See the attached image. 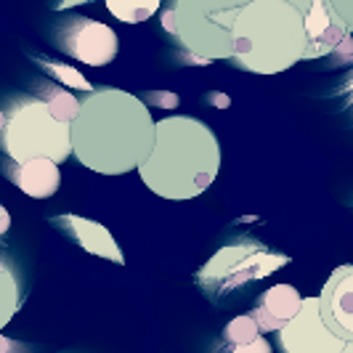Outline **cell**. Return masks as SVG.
Returning a JSON list of instances; mask_svg holds the SVG:
<instances>
[{
  "label": "cell",
  "mask_w": 353,
  "mask_h": 353,
  "mask_svg": "<svg viewBox=\"0 0 353 353\" xmlns=\"http://www.w3.org/2000/svg\"><path fill=\"white\" fill-rule=\"evenodd\" d=\"M19 168L14 170V183L19 192H24L32 199H48L59 192L61 173H59V162L48 157H35L27 162H17Z\"/></svg>",
  "instance_id": "11"
},
{
  "label": "cell",
  "mask_w": 353,
  "mask_h": 353,
  "mask_svg": "<svg viewBox=\"0 0 353 353\" xmlns=\"http://www.w3.org/2000/svg\"><path fill=\"white\" fill-rule=\"evenodd\" d=\"M8 226H11V215H8L6 208H0V236L8 231Z\"/></svg>",
  "instance_id": "22"
},
{
  "label": "cell",
  "mask_w": 353,
  "mask_h": 353,
  "mask_svg": "<svg viewBox=\"0 0 353 353\" xmlns=\"http://www.w3.org/2000/svg\"><path fill=\"white\" fill-rule=\"evenodd\" d=\"M0 268H3V263H0Z\"/></svg>",
  "instance_id": "27"
},
{
  "label": "cell",
  "mask_w": 353,
  "mask_h": 353,
  "mask_svg": "<svg viewBox=\"0 0 353 353\" xmlns=\"http://www.w3.org/2000/svg\"><path fill=\"white\" fill-rule=\"evenodd\" d=\"M301 292L292 284H274L261 295V303L255 305L252 316L258 321L261 332H279L284 324L301 311Z\"/></svg>",
  "instance_id": "9"
},
{
  "label": "cell",
  "mask_w": 353,
  "mask_h": 353,
  "mask_svg": "<svg viewBox=\"0 0 353 353\" xmlns=\"http://www.w3.org/2000/svg\"><path fill=\"white\" fill-rule=\"evenodd\" d=\"M43 101L48 104L53 117H56V120H64V123H72V120L77 117V112H80V104H83L74 93H70V90H64V88H51L46 93Z\"/></svg>",
  "instance_id": "15"
},
{
  "label": "cell",
  "mask_w": 353,
  "mask_h": 353,
  "mask_svg": "<svg viewBox=\"0 0 353 353\" xmlns=\"http://www.w3.org/2000/svg\"><path fill=\"white\" fill-rule=\"evenodd\" d=\"M106 11L123 24H141L159 11L162 0H104Z\"/></svg>",
  "instance_id": "12"
},
{
  "label": "cell",
  "mask_w": 353,
  "mask_h": 353,
  "mask_svg": "<svg viewBox=\"0 0 353 353\" xmlns=\"http://www.w3.org/2000/svg\"><path fill=\"white\" fill-rule=\"evenodd\" d=\"M154 128L146 101L120 88H93L72 120V154L101 176L139 170L154 146Z\"/></svg>",
  "instance_id": "1"
},
{
  "label": "cell",
  "mask_w": 353,
  "mask_h": 353,
  "mask_svg": "<svg viewBox=\"0 0 353 353\" xmlns=\"http://www.w3.org/2000/svg\"><path fill=\"white\" fill-rule=\"evenodd\" d=\"M303 14L287 0H250L234 21L231 59L255 74H279L305 59Z\"/></svg>",
  "instance_id": "3"
},
{
  "label": "cell",
  "mask_w": 353,
  "mask_h": 353,
  "mask_svg": "<svg viewBox=\"0 0 353 353\" xmlns=\"http://www.w3.org/2000/svg\"><path fill=\"white\" fill-rule=\"evenodd\" d=\"M332 56H340V61H343V59H351V56H353V35H351V32H348V35L337 43L335 51H332Z\"/></svg>",
  "instance_id": "20"
},
{
  "label": "cell",
  "mask_w": 353,
  "mask_h": 353,
  "mask_svg": "<svg viewBox=\"0 0 353 353\" xmlns=\"http://www.w3.org/2000/svg\"><path fill=\"white\" fill-rule=\"evenodd\" d=\"M319 311L327 327L343 337L353 340V265H340L330 274L319 292Z\"/></svg>",
  "instance_id": "8"
},
{
  "label": "cell",
  "mask_w": 353,
  "mask_h": 353,
  "mask_svg": "<svg viewBox=\"0 0 353 353\" xmlns=\"http://www.w3.org/2000/svg\"><path fill=\"white\" fill-rule=\"evenodd\" d=\"M284 353H345V340L337 337L319 311V298H303L301 311L279 330Z\"/></svg>",
  "instance_id": "6"
},
{
  "label": "cell",
  "mask_w": 353,
  "mask_h": 353,
  "mask_svg": "<svg viewBox=\"0 0 353 353\" xmlns=\"http://www.w3.org/2000/svg\"><path fill=\"white\" fill-rule=\"evenodd\" d=\"M234 353H271V345H268V340H263V335H258L245 345H236Z\"/></svg>",
  "instance_id": "19"
},
{
  "label": "cell",
  "mask_w": 353,
  "mask_h": 353,
  "mask_svg": "<svg viewBox=\"0 0 353 353\" xmlns=\"http://www.w3.org/2000/svg\"><path fill=\"white\" fill-rule=\"evenodd\" d=\"M61 46L74 61H83L88 67H104L117 56V35L104 21L93 19H74L61 35Z\"/></svg>",
  "instance_id": "7"
},
{
  "label": "cell",
  "mask_w": 353,
  "mask_h": 353,
  "mask_svg": "<svg viewBox=\"0 0 353 353\" xmlns=\"http://www.w3.org/2000/svg\"><path fill=\"white\" fill-rule=\"evenodd\" d=\"M332 11L353 30V0H330Z\"/></svg>",
  "instance_id": "18"
},
{
  "label": "cell",
  "mask_w": 353,
  "mask_h": 353,
  "mask_svg": "<svg viewBox=\"0 0 353 353\" xmlns=\"http://www.w3.org/2000/svg\"><path fill=\"white\" fill-rule=\"evenodd\" d=\"M287 3H292V6H295V8H298V11L303 14V11H305V8H308L314 0H287Z\"/></svg>",
  "instance_id": "24"
},
{
  "label": "cell",
  "mask_w": 353,
  "mask_h": 353,
  "mask_svg": "<svg viewBox=\"0 0 353 353\" xmlns=\"http://www.w3.org/2000/svg\"><path fill=\"white\" fill-rule=\"evenodd\" d=\"M162 30H165L168 35H176V17H173V8H168V11L162 14Z\"/></svg>",
  "instance_id": "21"
},
{
  "label": "cell",
  "mask_w": 353,
  "mask_h": 353,
  "mask_svg": "<svg viewBox=\"0 0 353 353\" xmlns=\"http://www.w3.org/2000/svg\"><path fill=\"white\" fill-rule=\"evenodd\" d=\"M11 348H14V343H11L6 335H0V353H8Z\"/></svg>",
  "instance_id": "23"
},
{
  "label": "cell",
  "mask_w": 353,
  "mask_h": 353,
  "mask_svg": "<svg viewBox=\"0 0 353 353\" xmlns=\"http://www.w3.org/2000/svg\"><path fill=\"white\" fill-rule=\"evenodd\" d=\"M40 67L48 72L53 80H59L61 85H67V88L85 90V93H90V90H93V85H90L88 80H85V74H83V72H77L74 67H70V64H56V61H40Z\"/></svg>",
  "instance_id": "17"
},
{
  "label": "cell",
  "mask_w": 353,
  "mask_h": 353,
  "mask_svg": "<svg viewBox=\"0 0 353 353\" xmlns=\"http://www.w3.org/2000/svg\"><path fill=\"white\" fill-rule=\"evenodd\" d=\"M80 3H90V0H61L59 8H72V6H80Z\"/></svg>",
  "instance_id": "25"
},
{
  "label": "cell",
  "mask_w": 353,
  "mask_h": 353,
  "mask_svg": "<svg viewBox=\"0 0 353 353\" xmlns=\"http://www.w3.org/2000/svg\"><path fill=\"white\" fill-rule=\"evenodd\" d=\"M250 0H176L178 43L194 56L231 59L234 21Z\"/></svg>",
  "instance_id": "5"
},
{
  "label": "cell",
  "mask_w": 353,
  "mask_h": 353,
  "mask_svg": "<svg viewBox=\"0 0 353 353\" xmlns=\"http://www.w3.org/2000/svg\"><path fill=\"white\" fill-rule=\"evenodd\" d=\"M337 14L332 11L330 0H314L305 11H303V21H305V35L308 43H316L319 37H324V32L337 21Z\"/></svg>",
  "instance_id": "13"
},
{
  "label": "cell",
  "mask_w": 353,
  "mask_h": 353,
  "mask_svg": "<svg viewBox=\"0 0 353 353\" xmlns=\"http://www.w3.org/2000/svg\"><path fill=\"white\" fill-rule=\"evenodd\" d=\"M0 146L14 162L35 157L64 162L72 154V123L56 120L43 99L24 101L11 114H6Z\"/></svg>",
  "instance_id": "4"
},
{
  "label": "cell",
  "mask_w": 353,
  "mask_h": 353,
  "mask_svg": "<svg viewBox=\"0 0 353 353\" xmlns=\"http://www.w3.org/2000/svg\"><path fill=\"white\" fill-rule=\"evenodd\" d=\"M221 170L218 136L196 117H162L154 128V146L139 165L149 192L162 199H194L215 183Z\"/></svg>",
  "instance_id": "2"
},
{
  "label": "cell",
  "mask_w": 353,
  "mask_h": 353,
  "mask_svg": "<svg viewBox=\"0 0 353 353\" xmlns=\"http://www.w3.org/2000/svg\"><path fill=\"white\" fill-rule=\"evenodd\" d=\"M61 229H67L77 239V245L90 252V255H99L106 261H114V263H125L123 250L117 248L114 236L109 234L106 226H101L99 221H90L83 215H61V218H53Z\"/></svg>",
  "instance_id": "10"
},
{
  "label": "cell",
  "mask_w": 353,
  "mask_h": 353,
  "mask_svg": "<svg viewBox=\"0 0 353 353\" xmlns=\"http://www.w3.org/2000/svg\"><path fill=\"white\" fill-rule=\"evenodd\" d=\"M3 125H6V114L0 112V130H3Z\"/></svg>",
  "instance_id": "26"
},
{
  "label": "cell",
  "mask_w": 353,
  "mask_h": 353,
  "mask_svg": "<svg viewBox=\"0 0 353 353\" xmlns=\"http://www.w3.org/2000/svg\"><path fill=\"white\" fill-rule=\"evenodd\" d=\"M258 335H263V332H261V327H258V321H255L252 314L250 316H234L223 327V337H226V343L231 345V351L236 345H245L250 340H255Z\"/></svg>",
  "instance_id": "16"
},
{
  "label": "cell",
  "mask_w": 353,
  "mask_h": 353,
  "mask_svg": "<svg viewBox=\"0 0 353 353\" xmlns=\"http://www.w3.org/2000/svg\"><path fill=\"white\" fill-rule=\"evenodd\" d=\"M19 311V282L11 268H0V330L14 319Z\"/></svg>",
  "instance_id": "14"
}]
</instances>
